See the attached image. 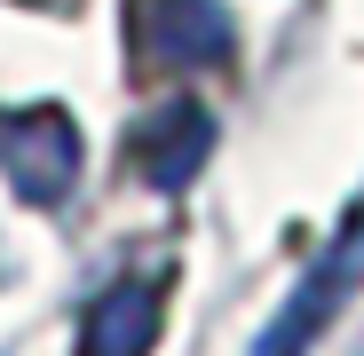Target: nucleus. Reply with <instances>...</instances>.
<instances>
[{
    "label": "nucleus",
    "mask_w": 364,
    "mask_h": 356,
    "mask_svg": "<svg viewBox=\"0 0 364 356\" xmlns=\"http://www.w3.org/2000/svg\"><path fill=\"white\" fill-rule=\"evenodd\" d=\"M80 119L64 103H0V174L24 206H64L80 190Z\"/></svg>",
    "instance_id": "obj_1"
},
{
    "label": "nucleus",
    "mask_w": 364,
    "mask_h": 356,
    "mask_svg": "<svg viewBox=\"0 0 364 356\" xmlns=\"http://www.w3.org/2000/svg\"><path fill=\"white\" fill-rule=\"evenodd\" d=\"M356 269H364V222H348V237H333V254L293 285V301L269 317V333L254 340V356H309V340H317V325L348 301V285H356Z\"/></svg>",
    "instance_id": "obj_2"
},
{
    "label": "nucleus",
    "mask_w": 364,
    "mask_h": 356,
    "mask_svg": "<svg viewBox=\"0 0 364 356\" xmlns=\"http://www.w3.org/2000/svg\"><path fill=\"white\" fill-rule=\"evenodd\" d=\"M135 32L151 64H214L230 48V9L222 0H135Z\"/></svg>",
    "instance_id": "obj_3"
},
{
    "label": "nucleus",
    "mask_w": 364,
    "mask_h": 356,
    "mask_svg": "<svg viewBox=\"0 0 364 356\" xmlns=\"http://www.w3.org/2000/svg\"><path fill=\"white\" fill-rule=\"evenodd\" d=\"M206 151H214V119L198 103H166L159 111V151H143V174H151L159 190H182Z\"/></svg>",
    "instance_id": "obj_5"
},
{
    "label": "nucleus",
    "mask_w": 364,
    "mask_h": 356,
    "mask_svg": "<svg viewBox=\"0 0 364 356\" xmlns=\"http://www.w3.org/2000/svg\"><path fill=\"white\" fill-rule=\"evenodd\" d=\"M151 340H159V285L119 277L87 309V356H151Z\"/></svg>",
    "instance_id": "obj_4"
}]
</instances>
